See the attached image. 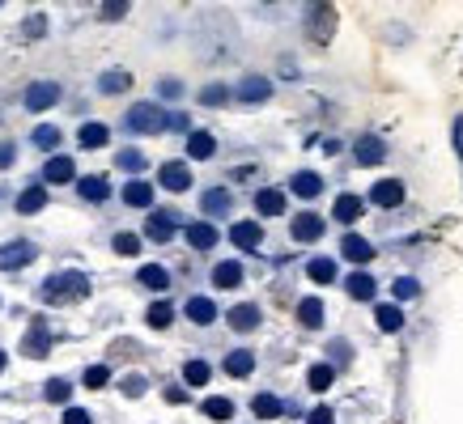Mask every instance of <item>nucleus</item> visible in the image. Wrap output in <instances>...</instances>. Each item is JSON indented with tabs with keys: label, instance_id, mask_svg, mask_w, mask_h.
<instances>
[{
	"label": "nucleus",
	"instance_id": "nucleus-1",
	"mask_svg": "<svg viewBox=\"0 0 463 424\" xmlns=\"http://www.w3.org/2000/svg\"><path fill=\"white\" fill-rule=\"evenodd\" d=\"M85 293H89V276H85V272H60V276H47L43 289H38V297L51 301V305L77 301V297H85Z\"/></svg>",
	"mask_w": 463,
	"mask_h": 424
},
{
	"label": "nucleus",
	"instance_id": "nucleus-2",
	"mask_svg": "<svg viewBox=\"0 0 463 424\" xmlns=\"http://www.w3.org/2000/svg\"><path fill=\"white\" fill-rule=\"evenodd\" d=\"M124 123H128V132L153 136V132H162V128H166V111H162V106H153V102H136Z\"/></svg>",
	"mask_w": 463,
	"mask_h": 424
},
{
	"label": "nucleus",
	"instance_id": "nucleus-3",
	"mask_svg": "<svg viewBox=\"0 0 463 424\" xmlns=\"http://www.w3.org/2000/svg\"><path fill=\"white\" fill-rule=\"evenodd\" d=\"M332 26H336V9H332V5H315L311 17H306V34H311L315 43H328V38H332Z\"/></svg>",
	"mask_w": 463,
	"mask_h": 424
},
{
	"label": "nucleus",
	"instance_id": "nucleus-4",
	"mask_svg": "<svg viewBox=\"0 0 463 424\" xmlns=\"http://www.w3.org/2000/svg\"><path fill=\"white\" fill-rule=\"evenodd\" d=\"M34 242H9V246H0V272H13V268H26V263L34 259Z\"/></svg>",
	"mask_w": 463,
	"mask_h": 424
},
{
	"label": "nucleus",
	"instance_id": "nucleus-5",
	"mask_svg": "<svg viewBox=\"0 0 463 424\" xmlns=\"http://www.w3.org/2000/svg\"><path fill=\"white\" fill-rule=\"evenodd\" d=\"M56 102H60V85L56 81H34L26 89V106H30V111H47V106H56Z\"/></svg>",
	"mask_w": 463,
	"mask_h": 424
},
{
	"label": "nucleus",
	"instance_id": "nucleus-6",
	"mask_svg": "<svg viewBox=\"0 0 463 424\" xmlns=\"http://www.w3.org/2000/svg\"><path fill=\"white\" fill-rule=\"evenodd\" d=\"M158 183H162L166 191H187V187H191V170H187L183 162H166V166L158 170Z\"/></svg>",
	"mask_w": 463,
	"mask_h": 424
},
{
	"label": "nucleus",
	"instance_id": "nucleus-7",
	"mask_svg": "<svg viewBox=\"0 0 463 424\" xmlns=\"http://www.w3.org/2000/svg\"><path fill=\"white\" fill-rule=\"evenodd\" d=\"M353 157H357L362 166H379L383 157H387V144H383L379 136H362V140L353 144Z\"/></svg>",
	"mask_w": 463,
	"mask_h": 424
},
{
	"label": "nucleus",
	"instance_id": "nucleus-8",
	"mask_svg": "<svg viewBox=\"0 0 463 424\" xmlns=\"http://www.w3.org/2000/svg\"><path fill=\"white\" fill-rule=\"evenodd\" d=\"M289 229H293L297 242H315V238H323V217H315V212H297Z\"/></svg>",
	"mask_w": 463,
	"mask_h": 424
},
{
	"label": "nucleus",
	"instance_id": "nucleus-9",
	"mask_svg": "<svg viewBox=\"0 0 463 424\" xmlns=\"http://www.w3.org/2000/svg\"><path fill=\"white\" fill-rule=\"evenodd\" d=\"M73 179H77L73 157H47V166H43V183H73Z\"/></svg>",
	"mask_w": 463,
	"mask_h": 424
},
{
	"label": "nucleus",
	"instance_id": "nucleus-10",
	"mask_svg": "<svg viewBox=\"0 0 463 424\" xmlns=\"http://www.w3.org/2000/svg\"><path fill=\"white\" fill-rule=\"evenodd\" d=\"M362 212H366V204L357 199V195H348V191H344V195H336V204H332V217H336L340 225H353L357 217H362Z\"/></svg>",
	"mask_w": 463,
	"mask_h": 424
},
{
	"label": "nucleus",
	"instance_id": "nucleus-11",
	"mask_svg": "<svg viewBox=\"0 0 463 424\" xmlns=\"http://www.w3.org/2000/svg\"><path fill=\"white\" fill-rule=\"evenodd\" d=\"M230 242H234L238 250H255V246L264 242V229L255 225V221H238V225L230 229Z\"/></svg>",
	"mask_w": 463,
	"mask_h": 424
},
{
	"label": "nucleus",
	"instance_id": "nucleus-12",
	"mask_svg": "<svg viewBox=\"0 0 463 424\" xmlns=\"http://www.w3.org/2000/svg\"><path fill=\"white\" fill-rule=\"evenodd\" d=\"M289 191H293V195H302V199H315V195L323 191V179H319L315 170H297V174L289 179Z\"/></svg>",
	"mask_w": 463,
	"mask_h": 424
},
{
	"label": "nucleus",
	"instance_id": "nucleus-13",
	"mask_svg": "<svg viewBox=\"0 0 463 424\" xmlns=\"http://www.w3.org/2000/svg\"><path fill=\"white\" fill-rule=\"evenodd\" d=\"M145 234L153 242H170L175 238V212H153V217L145 221Z\"/></svg>",
	"mask_w": 463,
	"mask_h": 424
},
{
	"label": "nucleus",
	"instance_id": "nucleus-14",
	"mask_svg": "<svg viewBox=\"0 0 463 424\" xmlns=\"http://www.w3.org/2000/svg\"><path fill=\"white\" fill-rule=\"evenodd\" d=\"M230 327L234 331H255V327H260V305H251V301L234 305L230 310Z\"/></svg>",
	"mask_w": 463,
	"mask_h": 424
},
{
	"label": "nucleus",
	"instance_id": "nucleus-15",
	"mask_svg": "<svg viewBox=\"0 0 463 424\" xmlns=\"http://www.w3.org/2000/svg\"><path fill=\"white\" fill-rule=\"evenodd\" d=\"M238 98H242V102H268V98H272V81H268V77H247V81L238 85Z\"/></svg>",
	"mask_w": 463,
	"mask_h": 424
},
{
	"label": "nucleus",
	"instance_id": "nucleus-16",
	"mask_svg": "<svg viewBox=\"0 0 463 424\" xmlns=\"http://www.w3.org/2000/svg\"><path fill=\"white\" fill-rule=\"evenodd\" d=\"M370 199H374L379 208H395V204L404 199V183H395V179H383V183H374Z\"/></svg>",
	"mask_w": 463,
	"mask_h": 424
},
{
	"label": "nucleus",
	"instance_id": "nucleus-17",
	"mask_svg": "<svg viewBox=\"0 0 463 424\" xmlns=\"http://www.w3.org/2000/svg\"><path fill=\"white\" fill-rule=\"evenodd\" d=\"M297 323L311 327V331L323 327V301H319V297H302V301H297Z\"/></svg>",
	"mask_w": 463,
	"mask_h": 424
},
{
	"label": "nucleus",
	"instance_id": "nucleus-18",
	"mask_svg": "<svg viewBox=\"0 0 463 424\" xmlns=\"http://www.w3.org/2000/svg\"><path fill=\"white\" fill-rule=\"evenodd\" d=\"M344 289H348V297H357V301H374V293H379L374 276H366V272H353V276L344 280Z\"/></svg>",
	"mask_w": 463,
	"mask_h": 424
},
{
	"label": "nucleus",
	"instance_id": "nucleus-19",
	"mask_svg": "<svg viewBox=\"0 0 463 424\" xmlns=\"http://www.w3.org/2000/svg\"><path fill=\"white\" fill-rule=\"evenodd\" d=\"M340 255H344V259H353V263H370V259H374V246H370L366 238L348 234V238L340 242Z\"/></svg>",
	"mask_w": 463,
	"mask_h": 424
},
{
	"label": "nucleus",
	"instance_id": "nucleus-20",
	"mask_svg": "<svg viewBox=\"0 0 463 424\" xmlns=\"http://www.w3.org/2000/svg\"><path fill=\"white\" fill-rule=\"evenodd\" d=\"M213 285L217 289H238L242 285V263H234V259L217 263V268H213Z\"/></svg>",
	"mask_w": 463,
	"mask_h": 424
},
{
	"label": "nucleus",
	"instance_id": "nucleus-21",
	"mask_svg": "<svg viewBox=\"0 0 463 424\" xmlns=\"http://www.w3.org/2000/svg\"><path fill=\"white\" fill-rule=\"evenodd\" d=\"M217 153V140L209 132H191L187 136V157H196V162H209V157Z\"/></svg>",
	"mask_w": 463,
	"mask_h": 424
},
{
	"label": "nucleus",
	"instance_id": "nucleus-22",
	"mask_svg": "<svg viewBox=\"0 0 463 424\" xmlns=\"http://www.w3.org/2000/svg\"><path fill=\"white\" fill-rule=\"evenodd\" d=\"M255 208H260V217H281V212H285V195L277 187H264L260 195H255Z\"/></svg>",
	"mask_w": 463,
	"mask_h": 424
},
{
	"label": "nucleus",
	"instance_id": "nucleus-23",
	"mask_svg": "<svg viewBox=\"0 0 463 424\" xmlns=\"http://www.w3.org/2000/svg\"><path fill=\"white\" fill-rule=\"evenodd\" d=\"M187 242H191L196 250H213V246H217V229H213L209 221H196V225H187Z\"/></svg>",
	"mask_w": 463,
	"mask_h": 424
},
{
	"label": "nucleus",
	"instance_id": "nucleus-24",
	"mask_svg": "<svg viewBox=\"0 0 463 424\" xmlns=\"http://www.w3.org/2000/svg\"><path fill=\"white\" fill-rule=\"evenodd\" d=\"M200 208L209 212V217H226V212H230V191H226V187H213V191H204Z\"/></svg>",
	"mask_w": 463,
	"mask_h": 424
},
{
	"label": "nucleus",
	"instance_id": "nucleus-25",
	"mask_svg": "<svg viewBox=\"0 0 463 424\" xmlns=\"http://www.w3.org/2000/svg\"><path fill=\"white\" fill-rule=\"evenodd\" d=\"M187 318H191V323H200V327H209L213 318H217V305H213L209 297H191V301H187Z\"/></svg>",
	"mask_w": 463,
	"mask_h": 424
},
{
	"label": "nucleus",
	"instance_id": "nucleus-26",
	"mask_svg": "<svg viewBox=\"0 0 463 424\" xmlns=\"http://www.w3.org/2000/svg\"><path fill=\"white\" fill-rule=\"evenodd\" d=\"M251 369H255V352L238 348V352H230V356H226V374H230V378H247Z\"/></svg>",
	"mask_w": 463,
	"mask_h": 424
},
{
	"label": "nucleus",
	"instance_id": "nucleus-27",
	"mask_svg": "<svg viewBox=\"0 0 463 424\" xmlns=\"http://www.w3.org/2000/svg\"><path fill=\"white\" fill-rule=\"evenodd\" d=\"M47 348H51V335H47L43 323H34L30 335H26V344H22V352H26V356H47Z\"/></svg>",
	"mask_w": 463,
	"mask_h": 424
},
{
	"label": "nucleus",
	"instance_id": "nucleus-28",
	"mask_svg": "<svg viewBox=\"0 0 463 424\" xmlns=\"http://www.w3.org/2000/svg\"><path fill=\"white\" fill-rule=\"evenodd\" d=\"M145 289H153V293H162V289H170V272L166 268H158V263H149V268H140V276H136Z\"/></svg>",
	"mask_w": 463,
	"mask_h": 424
},
{
	"label": "nucleus",
	"instance_id": "nucleus-29",
	"mask_svg": "<svg viewBox=\"0 0 463 424\" xmlns=\"http://www.w3.org/2000/svg\"><path fill=\"white\" fill-rule=\"evenodd\" d=\"M107 123H81V132H77V140H81V149H102L107 144Z\"/></svg>",
	"mask_w": 463,
	"mask_h": 424
},
{
	"label": "nucleus",
	"instance_id": "nucleus-30",
	"mask_svg": "<svg viewBox=\"0 0 463 424\" xmlns=\"http://www.w3.org/2000/svg\"><path fill=\"white\" fill-rule=\"evenodd\" d=\"M77 191H81L85 199H94V204H98V199H107V195H111V183L102 179V174H89V179H81V183H77Z\"/></svg>",
	"mask_w": 463,
	"mask_h": 424
},
{
	"label": "nucleus",
	"instance_id": "nucleus-31",
	"mask_svg": "<svg viewBox=\"0 0 463 424\" xmlns=\"http://www.w3.org/2000/svg\"><path fill=\"white\" fill-rule=\"evenodd\" d=\"M251 411L260 416V420H277V416L285 411V403H281L277 395H255V399H251Z\"/></svg>",
	"mask_w": 463,
	"mask_h": 424
},
{
	"label": "nucleus",
	"instance_id": "nucleus-32",
	"mask_svg": "<svg viewBox=\"0 0 463 424\" xmlns=\"http://www.w3.org/2000/svg\"><path fill=\"white\" fill-rule=\"evenodd\" d=\"M43 204H47V191H43L38 183L17 195V212H26V217H30V212H43Z\"/></svg>",
	"mask_w": 463,
	"mask_h": 424
},
{
	"label": "nucleus",
	"instance_id": "nucleus-33",
	"mask_svg": "<svg viewBox=\"0 0 463 424\" xmlns=\"http://www.w3.org/2000/svg\"><path fill=\"white\" fill-rule=\"evenodd\" d=\"M124 199H128L132 208H149V204H153V183H140V179L128 183V187H124Z\"/></svg>",
	"mask_w": 463,
	"mask_h": 424
},
{
	"label": "nucleus",
	"instance_id": "nucleus-34",
	"mask_svg": "<svg viewBox=\"0 0 463 424\" xmlns=\"http://www.w3.org/2000/svg\"><path fill=\"white\" fill-rule=\"evenodd\" d=\"M128 85H132V77H128L124 68H111V73L98 77V89H102V93H124Z\"/></svg>",
	"mask_w": 463,
	"mask_h": 424
},
{
	"label": "nucleus",
	"instance_id": "nucleus-35",
	"mask_svg": "<svg viewBox=\"0 0 463 424\" xmlns=\"http://www.w3.org/2000/svg\"><path fill=\"white\" fill-rule=\"evenodd\" d=\"M306 276H311L315 285H332L336 280V263L332 259H311L306 263Z\"/></svg>",
	"mask_w": 463,
	"mask_h": 424
},
{
	"label": "nucleus",
	"instance_id": "nucleus-36",
	"mask_svg": "<svg viewBox=\"0 0 463 424\" xmlns=\"http://www.w3.org/2000/svg\"><path fill=\"white\" fill-rule=\"evenodd\" d=\"M332 382H336V369H332V365H311V374H306V386H311V391L323 395Z\"/></svg>",
	"mask_w": 463,
	"mask_h": 424
},
{
	"label": "nucleus",
	"instance_id": "nucleus-37",
	"mask_svg": "<svg viewBox=\"0 0 463 424\" xmlns=\"http://www.w3.org/2000/svg\"><path fill=\"white\" fill-rule=\"evenodd\" d=\"M374 318H379V327H383V331H399V327H404V310H399V305H391V301H387V305H379V310H374Z\"/></svg>",
	"mask_w": 463,
	"mask_h": 424
},
{
	"label": "nucleus",
	"instance_id": "nucleus-38",
	"mask_svg": "<svg viewBox=\"0 0 463 424\" xmlns=\"http://www.w3.org/2000/svg\"><path fill=\"white\" fill-rule=\"evenodd\" d=\"M183 378H187V386H204L213 378V369H209V361H187L183 365Z\"/></svg>",
	"mask_w": 463,
	"mask_h": 424
},
{
	"label": "nucleus",
	"instance_id": "nucleus-39",
	"mask_svg": "<svg viewBox=\"0 0 463 424\" xmlns=\"http://www.w3.org/2000/svg\"><path fill=\"white\" fill-rule=\"evenodd\" d=\"M170 318H175V310H170L166 301H158V305H149V314H145V323H149L153 331H162V327H170Z\"/></svg>",
	"mask_w": 463,
	"mask_h": 424
},
{
	"label": "nucleus",
	"instance_id": "nucleus-40",
	"mask_svg": "<svg viewBox=\"0 0 463 424\" xmlns=\"http://www.w3.org/2000/svg\"><path fill=\"white\" fill-rule=\"evenodd\" d=\"M115 166L128 170V174H140V170H145V153H140V149H124V153L115 157Z\"/></svg>",
	"mask_w": 463,
	"mask_h": 424
},
{
	"label": "nucleus",
	"instance_id": "nucleus-41",
	"mask_svg": "<svg viewBox=\"0 0 463 424\" xmlns=\"http://www.w3.org/2000/svg\"><path fill=\"white\" fill-rule=\"evenodd\" d=\"M43 395H47L51 403H68V399H73V382H64V378H51V382L43 386Z\"/></svg>",
	"mask_w": 463,
	"mask_h": 424
},
{
	"label": "nucleus",
	"instance_id": "nucleus-42",
	"mask_svg": "<svg viewBox=\"0 0 463 424\" xmlns=\"http://www.w3.org/2000/svg\"><path fill=\"white\" fill-rule=\"evenodd\" d=\"M204 416H209V420H230V416H234V403L213 395V399H204Z\"/></svg>",
	"mask_w": 463,
	"mask_h": 424
},
{
	"label": "nucleus",
	"instance_id": "nucleus-43",
	"mask_svg": "<svg viewBox=\"0 0 463 424\" xmlns=\"http://www.w3.org/2000/svg\"><path fill=\"white\" fill-rule=\"evenodd\" d=\"M107 382H111V369H107V365H89V369H85V386H89V391H102Z\"/></svg>",
	"mask_w": 463,
	"mask_h": 424
},
{
	"label": "nucleus",
	"instance_id": "nucleus-44",
	"mask_svg": "<svg viewBox=\"0 0 463 424\" xmlns=\"http://www.w3.org/2000/svg\"><path fill=\"white\" fill-rule=\"evenodd\" d=\"M200 102H204V106H226V102H230V89H226V85H204V89H200Z\"/></svg>",
	"mask_w": 463,
	"mask_h": 424
},
{
	"label": "nucleus",
	"instance_id": "nucleus-45",
	"mask_svg": "<svg viewBox=\"0 0 463 424\" xmlns=\"http://www.w3.org/2000/svg\"><path fill=\"white\" fill-rule=\"evenodd\" d=\"M34 144H38V149H56V144H60V128H51V123L34 128Z\"/></svg>",
	"mask_w": 463,
	"mask_h": 424
},
{
	"label": "nucleus",
	"instance_id": "nucleus-46",
	"mask_svg": "<svg viewBox=\"0 0 463 424\" xmlns=\"http://www.w3.org/2000/svg\"><path fill=\"white\" fill-rule=\"evenodd\" d=\"M391 293H395L399 301H408V297H417V293H421V285H417L413 276H399V280L391 285Z\"/></svg>",
	"mask_w": 463,
	"mask_h": 424
},
{
	"label": "nucleus",
	"instance_id": "nucleus-47",
	"mask_svg": "<svg viewBox=\"0 0 463 424\" xmlns=\"http://www.w3.org/2000/svg\"><path fill=\"white\" fill-rule=\"evenodd\" d=\"M119 386H124V395H128V399H140V395H145V391H149V382H145V378H140V374H128V378H124V382H119Z\"/></svg>",
	"mask_w": 463,
	"mask_h": 424
},
{
	"label": "nucleus",
	"instance_id": "nucleus-48",
	"mask_svg": "<svg viewBox=\"0 0 463 424\" xmlns=\"http://www.w3.org/2000/svg\"><path fill=\"white\" fill-rule=\"evenodd\" d=\"M115 250L119 255H140V238L136 234H115Z\"/></svg>",
	"mask_w": 463,
	"mask_h": 424
},
{
	"label": "nucleus",
	"instance_id": "nucleus-49",
	"mask_svg": "<svg viewBox=\"0 0 463 424\" xmlns=\"http://www.w3.org/2000/svg\"><path fill=\"white\" fill-rule=\"evenodd\" d=\"M306 424H336V416H332V407H315L306 416Z\"/></svg>",
	"mask_w": 463,
	"mask_h": 424
},
{
	"label": "nucleus",
	"instance_id": "nucleus-50",
	"mask_svg": "<svg viewBox=\"0 0 463 424\" xmlns=\"http://www.w3.org/2000/svg\"><path fill=\"white\" fill-rule=\"evenodd\" d=\"M64 424H94V416L81 411V407H68V411H64Z\"/></svg>",
	"mask_w": 463,
	"mask_h": 424
},
{
	"label": "nucleus",
	"instance_id": "nucleus-51",
	"mask_svg": "<svg viewBox=\"0 0 463 424\" xmlns=\"http://www.w3.org/2000/svg\"><path fill=\"white\" fill-rule=\"evenodd\" d=\"M128 13V5H102V22H119Z\"/></svg>",
	"mask_w": 463,
	"mask_h": 424
},
{
	"label": "nucleus",
	"instance_id": "nucleus-52",
	"mask_svg": "<svg viewBox=\"0 0 463 424\" xmlns=\"http://www.w3.org/2000/svg\"><path fill=\"white\" fill-rule=\"evenodd\" d=\"M43 30H47V17H43V13H34V17L26 22V34H43Z\"/></svg>",
	"mask_w": 463,
	"mask_h": 424
},
{
	"label": "nucleus",
	"instance_id": "nucleus-53",
	"mask_svg": "<svg viewBox=\"0 0 463 424\" xmlns=\"http://www.w3.org/2000/svg\"><path fill=\"white\" fill-rule=\"evenodd\" d=\"M179 93H183V85H179L175 77H166V81H162V98H179Z\"/></svg>",
	"mask_w": 463,
	"mask_h": 424
},
{
	"label": "nucleus",
	"instance_id": "nucleus-54",
	"mask_svg": "<svg viewBox=\"0 0 463 424\" xmlns=\"http://www.w3.org/2000/svg\"><path fill=\"white\" fill-rule=\"evenodd\" d=\"M166 128H175V132H187V115H179V111H175V115H166Z\"/></svg>",
	"mask_w": 463,
	"mask_h": 424
},
{
	"label": "nucleus",
	"instance_id": "nucleus-55",
	"mask_svg": "<svg viewBox=\"0 0 463 424\" xmlns=\"http://www.w3.org/2000/svg\"><path fill=\"white\" fill-rule=\"evenodd\" d=\"M13 157H17V153H13V144H0V170L13 166Z\"/></svg>",
	"mask_w": 463,
	"mask_h": 424
},
{
	"label": "nucleus",
	"instance_id": "nucleus-56",
	"mask_svg": "<svg viewBox=\"0 0 463 424\" xmlns=\"http://www.w3.org/2000/svg\"><path fill=\"white\" fill-rule=\"evenodd\" d=\"M166 403H187V391H183V386H170V391H166Z\"/></svg>",
	"mask_w": 463,
	"mask_h": 424
},
{
	"label": "nucleus",
	"instance_id": "nucleus-57",
	"mask_svg": "<svg viewBox=\"0 0 463 424\" xmlns=\"http://www.w3.org/2000/svg\"><path fill=\"white\" fill-rule=\"evenodd\" d=\"M332 352H336V361H344V356H348V344H344V340H336V344H332Z\"/></svg>",
	"mask_w": 463,
	"mask_h": 424
},
{
	"label": "nucleus",
	"instance_id": "nucleus-58",
	"mask_svg": "<svg viewBox=\"0 0 463 424\" xmlns=\"http://www.w3.org/2000/svg\"><path fill=\"white\" fill-rule=\"evenodd\" d=\"M455 144H463V119H455Z\"/></svg>",
	"mask_w": 463,
	"mask_h": 424
},
{
	"label": "nucleus",
	"instance_id": "nucleus-59",
	"mask_svg": "<svg viewBox=\"0 0 463 424\" xmlns=\"http://www.w3.org/2000/svg\"><path fill=\"white\" fill-rule=\"evenodd\" d=\"M0 369H5V352H0Z\"/></svg>",
	"mask_w": 463,
	"mask_h": 424
}]
</instances>
